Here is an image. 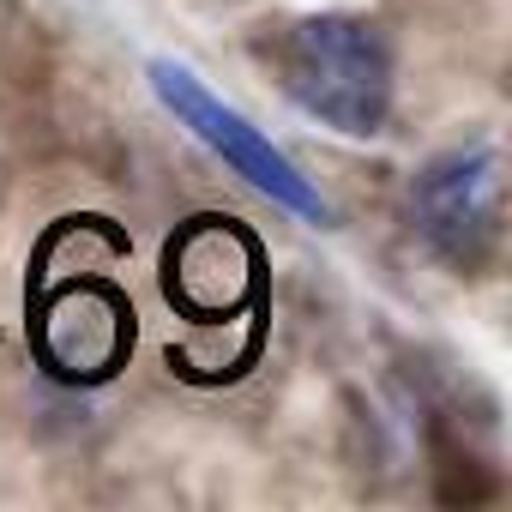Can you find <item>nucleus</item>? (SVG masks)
I'll list each match as a JSON object with an SVG mask.
<instances>
[{
    "instance_id": "obj_1",
    "label": "nucleus",
    "mask_w": 512,
    "mask_h": 512,
    "mask_svg": "<svg viewBox=\"0 0 512 512\" xmlns=\"http://www.w3.org/2000/svg\"><path fill=\"white\" fill-rule=\"evenodd\" d=\"M266 61L290 109L338 139H380L398 109V49L380 19L326 7L296 13L266 37Z\"/></svg>"
},
{
    "instance_id": "obj_2",
    "label": "nucleus",
    "mask_w": 512,
    "mask_h": 512,
    "mask_svg": "<svg viewBox=\"0 0 512 512\" xmlns=\"http://www.w3.org/2000/svg\"><path fill=\"white\" fill-rule=\"evenodd\" d=\"M145 79H151V97L163 103V115H169L193 145H205L241 187H253L260 199H272V205L290 211L296 223H314V229L338 223V211H332V199L320 193V181H314L260 121H253V115H241L229 97H217L187 61L151 55V61H145Z\"/></svg>"
},
{
    "instance_id": "obj_3",
    "label": "nucleus",
    "mask_w": 512,
    "mask_h": 512,
    "mask_svg": "<svg viewBox=\"0 0 512 512\" xmlns=\"http://www.w3.org/2000/svg\"><path fill=\"white\" fill-rule=\"evenodd\" d=\"M410 241L452 278H482L506 241V157L494 139H464L416 163L404 187Z\"/></svg>"
}]
</instances>
